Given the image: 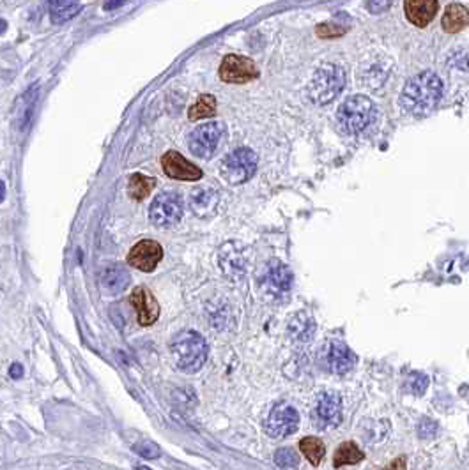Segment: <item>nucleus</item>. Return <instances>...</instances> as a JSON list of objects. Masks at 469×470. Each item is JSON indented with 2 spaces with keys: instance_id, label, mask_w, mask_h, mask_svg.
Returning a JSON list of instances; mask_svg holds the SVG:
<instances>
[{
  "instance_id": "obj_1",
  "label": "nucleus",
  "mask_w": 469,
  "mask_h": 470,
  "mask_svg": "<svg viewBox=\"0 0 469 470\" xmlns=\"http://www.w3.org/2000/svg\"><path fill=\"white\" fill-rule=\"evenodd\" d=\"M441 96H443L441 78L432 71H425L407 82L400 94V104L407 113L425 115L439 103Z\"/></svg>"
},
{
  "instance_id": "obj_2",
  "label": "nucleus",
  "mask_w": 469,
  "mask_h": 470,
  "mask_svg": "<svg viewBox=\"0 0 469 470\" xmlns=\"http://www.w3.org/2000/svg\"><path fill=\"white\" fill-rule=\"evenodd\" d=\"M175 366L184 373H197L208 361V343L197 331H181L171 343Z\"/></svg>"
},
{
  "instance_id": "obj_3",
  "label": "nucleus",
  "mask_w": 469,
  "mask_h": 470,
  "mask_svg": "<svg viewBox=\"0 0 469 470\" xmlns=\"http://www.w3.org/2000/svg\"><path fill=\"white\" fill-rule=\"evenodd\" d=\"M375 117V107L365 96H353L345 99L336 111V122L347 135L365 131Z\"/></svg>"
},
{
  "instance_id": "obj_4",
  "label": "nucleus",
  "mask_w": 469,
  "mask_h": 470,
  "mask_svg": "<svg viewBox=\"0 0 469 470\" xmlns=\"http://www.w3.org/2000/svg\"><path fill=\"white\" fill-rule=\"evenodd\" d=\"M345 73L336 64H323L316 71L310 83V99L316 104L331 103L336 96L344 91Z\"/></svg>"
},
{
  "instance_id": "obj_5",
  "label": "nucleus",
  "mask_w": 469,
  "mask_h": 470,
  "mask_svg": "<svg viewBox=\"0 0 469 470\" xmlns=\"http://www.w3.org/2000/svg\"><path fill=\"white\" fill-rule=\"evenodd\" d=\"M257 154L252 148L239 147L227 154L221 163V175L230 184H243L250 181L257 170Z\"/></svg>"
},
{
  "instance_id": "obj_6",
  "label": "nucleus",
  "mask_w": 469,
  "mask_h": 470,
  "mask_svg": "<svg viewBox=\"0 0 469 470\" xmlns=\"http://www.w3.org/2000/svg\"><path fill=\"white\" fill-rule=\"evenodd\" d=\"M183 218V198L177 193H160L149 207V219L160 228H171Z\"/></svg>"
},
{
  "instance_id": "obj_7",
  "label": "nucleus",
  "mask_w": 469,
  "mask_h": 470,
  "mask_svg": "<svg viewBox=\"0 0 469 470\" xmlns=\"http://www.w3.org/2000/svg\"><path fill=\"white\" fill-rule=\"evenodd\" d=\"M223 133L225 126L221 122L202 124L188 135V147L197 157L212 156Z\"/></svg>"
},
{
  "instance_id": "obj_8",
  "label": "nucleus",
  "mask_w": 469,
  "mask_h": 470,
  "mask_svg": "<svg viewBox=\"0 0 469 470\" xmlns=\"http://www.w3.org/2000/svg\"><path fill=\"white\" fill-rule=\"evenodd\" d=\"M259 76L255 62L243 55H227L220 64V78L230 85H243Z\"/></svg>"
},
{
  "instance_id": "obj_9",
  "label": "nucleus",
  "mask_w": 469,
  "mask_h": 470,
  "mask_svg": "<svg viewBox=\"0 0 469 470\" xmlns=\"http://www.w3.org/2000/svg\"><path fill=\"white\" fill-rule=\"evenodd\" d=\"M299 428V414L291 403L274 405L266 423V432L274 438H285Z\"/></svg>"
},
{
  "instance_id": "obj_10",
  "label": "nucleus",
  "mask_w": 469,
  "mask_h": 470,
  "mask_svg": "<svg viewBox=\"0 0 469 470\" xmlns=\"http://www.w3.org/2000/svg\"><path fill=\"white\" fill-rule=\"evenodd\" d=\"M162 258L163 249L156 240H140L128 253V264L142 272H153Z\"/></svg>"
},
{
  "instance_id": "obj_11",
  "label": "nucleus",
  "mask_w": 469,
  "mask_h": 470,
  "mask_svg": "<svg viewBox=\"0 0 469 470\" xmlns=\"http://www.w3.org/2000/svg\"><path fill=\"white\" fill-rule=\"evenodd\" d=\"M162 166L163 172L168 177L177 179V181H199L202 177V172H200L199 166L190 163L186 157L181 156L175 150H168L166 154H163Z\"/></svg>"
},
{
  "instance_id": "obj_12",
  "label": "nucleus",
  "mask_w": 469,
  "mask_h": 470,
  "mask_svg": "<svg viewBox=\"0 0 469 470\" xmlns=\"http://www.w3.org/2000/svg\"><path fill=\"white\" fill-rule=\"evenodd\" d=\"M129 301H131L135 311H137V320L140 326L149 327L153 326L154 322L158 320L160 304L146 287H137V289L131 292Z\"/></svg>"
},
{
  "instance_id": "obj_13",
  "label": "nucleus",
  "mask_w": 469,
  "mask_h": 470,
  "mask_svg": "<svg viewBox=\"0 0 469 470\" xmlns=\"http://www.w3.org/2000/svg\"><path fill=\"white\" fill-rule=\"evenodd\" d=\"M316 419L323 428H335L342 421V400L336 392H323L316 405Z\"/></svg>"
},
{
  "instance_id": "obj_14",
  "label": "nucleus",
  "mask_w": 469,
  "mask_h": 470,
  "mask_svg": "<svg viewBox=\"0 0 469 470\" xmlns=\"http://www.w3.org/2000/svg\"><path fill=\"white\" fill-rule=\"evenodd\" d=\"M437 0H404L407 20L416 27H427L437 14Z\"/></svg>"
},
{
  "instance_id": "obj_15",
  "label": "nucleus",
  "mask_w": 469,
  "mask_h": 470,
  "mask_svg": "<svg viewBox=\"0 0 469 470\" xmlns=\"http://www.w3.org/2000/svg\"><path fill=\"white\" fill-rule=\"evenodd\" d=\"M218 193L211 188H195L188 198V205L191 212L199 218H208L218 207Z\"/></svg>"
},
{
  "instance_id": "obj_16",
  "label": "nucleus",
  "mask_w": 469,
  "mask_h": 470,
  "mask_svg": "<svg viewBox=\"0 0 469 470\" xmlns=\"http://www.w3.org/2000/svg\"><path fill=\"white\" fill-rule=\"evenodd\" d=\"M328 363L333 373L344 375V373L351 371V368L356 364V355H354V352L345 343L333 342L331 346H329Z\"/></svg>"
},
{
  "instance_id": "obj_17",
  "label": "nucleus",
  "mask_w": 469,
  "mask_h": 470,
  "mask_svg": "<svg viewBox=\"0 0 469 470\" xmlns=\"http://www.w3.org/2000/svg\"><path fill=\"white\" fill-rule=\"evenodd\" d=\"M129 283H131V276L121 265H112V267L105 269L103 274H101V287L108 293L122 292V290L128 289Z\"/></svg>"
},
{
  "instance_id": "obj_18",
  "label": "nucleus",
  "mask_w": 469,
  "mask_h": 470,
  "mask_svg": "<svg viewBox=\"0 0 469 470\" xmlns=\"http://www.w3.org/2000/svg\"><path fill=\"white\" fill-rule=\"evenodd\" d=\"M220 267L227 276H241L245 272V258L234 243H228L220 253Z\"/></svg>"
},
{
  "instance_id": "obj_19",
  "label": "nucleus",
  "mask_w": 469,
  "mask_h": 470,
  "mask_svg": "<svg viewBox=\"0 0 469 470\" xmlns=\"http://www.w3.org/2000/svg\"><path fill=\"white\" fill-rule=\"evenodd\" d=\"M443 29L450 34L461 32L469 25V11L461 4H450L443 14Z\"/></svg>"
},
{
  "instance_id": "obj_20",
  "label": "nucleus",
  "mask_w": 469,
  "mask_h": 470,
  "mask_svg": "<svg viewBox=\"0 0 469 470\" xmlns=\"http://www.w3.org/2000/svg\"><path fill=\"white\" fill-rule=\"evenodd\" d=\"M268 280H270V283L273 284L276 290L287 292V290L292 287L294 276H292L291 269L287 267L283 262H280V260H271L270 265H268Z\"/></svg>"
},
{
  "instance_id": "obj_21",
  "label": "nucleus",
  "mask_w": 469,
  "mask_h": 470,
  "mask_svg": "<svg viewBox=\"0 0 469 470\" xmlns=\"http://www.w3.org/2000/svg\"><path fill=\"white\" fill-rule=\"evenodd\" d=\"M365 458L363 451L358 447L354 442H344V444L338 445V449L335 451V458H333V465L336 469L345 465H356Z\"/></svg>"
},
{
  "instance_id": "obj_22",
  "label": "nucleus",
  "mask_w": 469,
  "mask_h": 470,
  "mask_svg": "<svg viewBox=\"0 0 469 470\" xmlns=\"http://www.w3.org/2000/svg\"><path fill=\"white\" fill-rule=\"evenodd\" d=\"M82 5L73 0H52L50 11H52V21L54 23H64V21L75 18L80 12Z\"/></svg>"
},
{
  "instance_id": "obj_23",
  "label": "nucleus",
  "mask_w": 469,
  "mask_h": 470,
  "mask_svg": "<svg viewBox=\"0 0 469 470\" xmlns=\"http://www.w3.org/2000/svg\"><path fill=\"white\" fill-rule=\"evenodd\" d=\"M154 184H156V181L153 177H147L144 173H133L128 182V194L133 200H144L151 194Z\"/></svg>"
},
{
  "instance_id": "obj_24",
  "label": "nucleus",
  "mask_w": 469,
  "mask_h": 470,
  "mask_svg": "<svg viewBox=\"0 0 469 470\" xmlns=\"http://www.w3.org/2000/svg\"><path fill=\"white\" fill-rule=\"evenodd\" d=\"M216 113V99L211 94H202L193 107L188 110V119L190 120H200L208 119Z\"/></svg>"
},
{
  "instance_id": "obj_25",
  "label": "nucleus",
  "mask_w": 469,
  "mask_h": 470,
  "mask_svg": "<svg viewBox=\"0 0 469 470\" xmlns=\"http://www.w3.org/2000/svg\"><path fill=\"white\" fill-rule=\"evenodd\" d=\"M299 449H301V453L308 458V462L314 467L320 465L324 454H326V447H324V444L317 437H305L303 440L299 442Z\"/></svg>"
},
{
  "instance_id": "obj_26",
  "label": "nucleus",
  "mask_w": 469,
  "mask_h": 470,
  "mask_svg": "<svg viewBox=\"0 0 469 470\" xmlns=\"http://www.w3.org/2000/svg\"><path fill=\"white\" fill-rule=\"evenodd\" d=\"M289 331H291L292 338L305 342V339H308L314 334V320L307 313H299L298 317L292 318Z\"/></svg>"
},
{
  "instance_id": "obj_27",
  "label": "nucleus",
  "mask_w": 469,
  "mask_h": 470,
  "mask_svg": "<svg viewBox=\"0 0 469 470\" xmlns=\"http://www.w3.org/2000/svg\"><path fill=\"white\" fill-rule=\"evenodd\" d=\"M274 463L280 469H294V467H298V454L289 447H282L274 453Z\"/></svg>"
},
{
  "instance_id": "obj_28",
  "label": "nucleus",
  "mask_w": 469,
  "mask_h": 470,
  "mask_svg": "<svg viewBox=\"0 0 469 470\" xmlns=\"http://www.w3.org/2000/svg\"><path fill=\"white\" fill-rule=\"evenodd\" d=\"M133 451L138 454V456L147 458V460H154V458H158L160 454H162L160 445L154 444V442H149V440H144V442H138V444H135Z\"/></svg>"
},
{
  "instance_id": "obj_29",
  "label": "nucleus",
  "mask_w": 469,
  "mask_h": 470,
  "mask_svg": "<svg viewBox=\"0 0 469 470\" xmlns=\"http://www.w3.org/2000/svg\"><path fill=\"white\" fill-rule=\"evenodd\" d=\"M316 32L319 37H326V39H329V37L342 36V34L345 32V29H342L340 25H335V23H320L319 27H317Z\"/></svg>"
},
{
  "instance_id": "obj_30",
  "label": "nucleus",
  "mask_w": 469,
  "mask_h": 470,
  "mask_svg": "<svg viewBox=\"0 0 469 470\" xmlns=\"http://www.w3.org/2000/svg\"><path fill=\"white\" fill-rule=\"evenodd\" d=\"M427 383H428V379L425 375H422V373H413V375L409 377V389H411L415 394H422V392H425Z\"/></svg>"
},
{
  "instance_id": "obj_31",
  "label": "nucleus",
  "mask_w": 469,
  "mask_h": 470,
  "mask_svg": "<svg viewBox=\"0 0 469 470\" xmlns=\"http://www.w3.org/2000/svg\"><path fill=\"white\" fill-rule=\"evenodd\" d=\"M391 2L393 0H369V11L374 12V14H379V12L386 11L391 5Z\"/></svg>"
},
{
  "instance_id": "obj_32",
  "label": "nucleus",
  "mask_w": 469,
  "mask_h": 470,
  "mask_svg": "<svg viewBox=\"0 0 469 470\" xmlns=\"http://www.w3.org/2000/svg\"><path fill=\"white\" fill-rule=\"evenodd\" d=\"M437 432V426L432 423V421H425V423H422L419 425V437L422 438H432L434 435H436Z\"/></svg>"
},
{
  "instance_id": "obj_33",
  "label": "nucleus",
  "mask_w": 469,
  "mask_h": 470,
  "mask_svg": "<svg viewBox=\"0 0 469 470\" xmlns=\"http://www.w3.org/2000/svg\"><path fill=\"white\" fill-rule=\"evenodd\" d=\"M381 470H406V458L404 456L397 458L391 465H388L386 469H381Z\"/></svg>"
},
{
  "instance_id": "obj_34",
  "label": "nucleus",
  "mask_w": 469,
  "mask_h": 470,
  "mask_svg": "<svg viewBox=\"0 0 469 470\" xmlns=\"http://www.w3.org/2000/svg\"><path fill=\"white\" fill-rule=\"evenodd\" d=\"M121 4H124V0H110V2H107V4H105V9H116V8H119Z\"/></svg>"
},
{
  "instance_id": "obj_35",
  "label": "nucleus",
  "mask_w": 469,
  "mask_h": 470,
  "mask_svg": "<svg viewBox=\"0 0 469 470\" xmlns=\"http://www.w3.org/2000/svg\"><path fill=\"white\" fill-rule=\"evenodd\" d=\"M11 375H13L14 379H18V377L21 375V366H20V364H13V366H11Z\"/></svg>"
}]
</instances>
